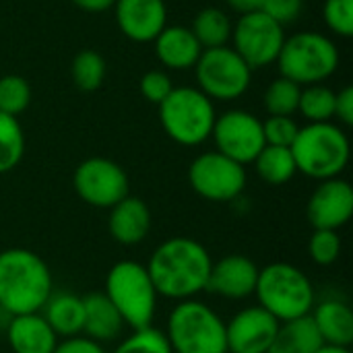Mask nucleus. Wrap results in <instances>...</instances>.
Masks as SVG:
<instances>
[{
  "mask_svg": "<svg viewBox=\"0 0 353 353\" xmlns=\"http://www.w3.org/2000/svg\"><path fill=\"white\" fill-rule=\"evenodd\" d=\"M112 353H174L163 331L147 327L132 331Z\"/></svg>",
  "mask_w": 353,
  "mask_h": 353,
  "instance_id": "32",
  "label": "nucleus"
},
{
  "mask_svg": "<svg viewBox=\"0 0 353 353\" xmlns=\"http://www.w3.org/2000/svg\"><path fill=\"white\" fill-rule=\"evenodd\" d=\"M254 296L279 323L308 316L316 304V292L308 275L290 263H271L259 269Z\"/></svg>",
  "mask_w": 353,
  "mask_h": 353,
  "instance_id": "3",
  "label": "nucleus"
},
{
  "mask_svg": "<svg viewBox=\"0 0 353 353\" xmlns=\"http://www.w3.org/2000/svg\"><path fill=\"white\" fill-rule=\"evenodd\" d=\"M285 37L283 25L263 10L242 14L232 25V48L252 70L277 62Z\"/></svg>",
  "mask_w": 353,
  "mask_h": 353,
  "instance_id": "11",
  "label": "nucleus"
},
{
  "mask_svg": "<svg viewBox=\"0 0 353 353\" xmlns=\"http://www.w3.org/2000/svg\"><path fill=\"white\" fill-rule=\"evenodd\" d=\"M261 10L285 27L288 23H294L300 19L304 10V0H263Z\"/></svg>",
  "mask_w": 353,
  "mask_h": 353,
  "instance_id": "37",
  "label": "nucleus"
},
{
  "mask_svg": "<svg viewBox=\"0 0 353 353\" xmlns=\"http://www.w3.org/2000/svg\"><path fill=\"white\" fill-rule=\"evenodd\" d=\"M196 89L211 101H234L242 97L252 81V68L236 54L234 48L221 46L203 50L194 64Z\"/></svg>",
  "mask_w": 353,
  "mask_h": 353,
  "instance_id": "9",
  "label": "nucleus"
},
{
  "mask_svg": "<svg viewBox=\"0 0 353 353\" xmlns=\"http://www.w3.org/2000/svg\"><path fill=\"white\" fill-rule=\"evenodd\" d=\"M300 132V126L292 116H269L263 120V134L265 143L273 147H292L296 137Z\"/></svg>",
  "mask_w": 353,
  "mask_h": 353,
  "instance_id": "35",
  "label": "nucleus"
},
{
  "mask_svg": "<svg viewBox=\"0 0 353 353\" xmlns=\"http://www.w3.org/2000/svg\"><path fill=\"white\" fill-rule=\"evenodd\" d=\"M52 353H105V350L101 343L91 341L85 335H77V337H68L64 341H58V345L54 347Z\"/></svg>",
  "mask_w": 353,
  "mask_h": 353,
  "instance_id": "38",
  "label": "nucleus"
},
{
  "mask_svg": "<svg viewBox=\"0 0 353 353\" xmlns=\"http://www.w3.org/2000/svg\"><path fill=\"white\" fill-rule=\"evenodd\" d=\"M279 77H285L300 87L319 85L339 68V48L319 31H302L285 37L277 56Z\"/></svg>",
  "mask_w": 353,
  "mask_h": 353,
  "instance_id": "7",
  "label": "nucleus"
},
{
  "mask_svg": "<svg viewBox=\"0 0 353 353\" xmlns=\"http://www.w3.org/2000/svg\"><path fill=\"white\" fill-rule=\"evenodd\" d=\"M25 155V130L19 118L0 112V174L12 172Z\"/></svg>",
  "mask_w": 353,
  "mask_h": 353,
  "instance_id": "27",
  "label": "nucleus"
},
{
  "mask_svg": "<svg viewBox=\"0 0 353 353\" xmlns=\"http://www.w3.org/2000/svg\"><path fill=\"white\" fill-rule=\"evenodd\" d=\"M308 221L314 230L339 232L353 215V188L341 176L321 180L306 205Z\"/></svg>",
  "mask_w": 353,
  "mask_h": 353,
  "instance_id": "15",
  "label": "nucleus"
},
{
  "mask_svg": "<svg viewBox=\"0 0 353 353\" xmlns=\"http://www.w3.org/2000/svg\"><path fill=\"white\" fill-rule=\"evenodd\" d=\"M52 292V271L39 254L27 248L0 252V308L8 316L41 312Z\"/></svg>",
  "mask_w": 353,
  "mask_h": 353,
  "instance_id": "2",
  "label": "nucleus"
},
{
  "mask_svg": "<svg viewBox=\"0 0 353 353\" xmlns=\"http://www.w3.org/2000/svg\"><path fill=\"white\" fill-rule=\"evenodd\" d=\"M259 265L244 254H228L211 265L207 292L225 300H246L254 296Z\"/></svg>",
  "mask_w": 353,
  "mask_h": 353,
  "instance_id": "17",
  "label": "nucleus"
},
{
  "mask_svg": "<svg viewBox=\"0 0 353 353\" xmlns=\"http://www.w3.org/2000/svg\"><path fill=\"white\" fill-rule=\"evenodd\" d=\"M213 259L194 238L176 236L161 242L145 265L157 296L168 300H192L207 290Z\"/></svg>",
  "mask_w": 353,
  "mask_h": 353,
  "instance_id": "1",
  "label": "nucleus"
},
{
  "mask_svg": "<svg viewBox=\"0 0 353 353\" xmlns=\"http://www.w3.org/2000/svg\"><path fill=\"white\" fill-rule=\"evenodd\" d=\"M225 4H228L234 12H238L240 17H242V14L256 12V10L263 8V0H225Z\"/></svg>",
  "mask_w": 353,
  "mask_h": 353,
  "instance_id": "40",
  "label": "nucleus"
},
{
  "mask_svg": "<svg viewBox=\"0 0 353 353\" xmlns=\"http://www.w3.org/2000/svg\"><path fill=\"white\" fill-rule=\"evenodd\" d=\"M110 236L122 246L141 244L151 232V209L143 199L126 196L110 209Z\"/></svg>",
  "mask_w": 353,
  "mask_h": 353,
  "instance_id": "18",
  "label": "nucleus"
},
{
  "mask_svg": "<svg viewBox=\"0 0 353 353\" xmlns=\"http://www.w3.org/2000/svg\"><path fill=\"white\" fill-rule=\"evenodd\" d=\"M335 118L343 126H353V87H343L335 95Z\"/></svg>",
  "mask_w": 353,
  "mask_h": 353,
  "instance_id": "39",
  "label": "nucleus"
},
{
  "mask_svg": "<svg viewBox=\"0 0 353 353\" xmlns=\"http://www.w3.org/2000/svg\"><path fill=\"white\" fill-rule=\"evenodd\" d=\"M321 345L325 343L308 314L302 319L279 323L277 335L267 353H314Z\"/></svg>",
  "mask_w": 353,
  "mask_h": 353,
  "instance_id": "24",
  "label": "nucleus"
},
{
  "mask_svg": "<svg viewBox=\"0 0 353 353\" xmlns=\"http://www.w3.org/2000/svg\"><path fill=\"white\" fill-rule=\"evenodd\" d=\"M163 335L174 353H228L225 323L211 306L194 298L172 308Z\"/></svg>",
  "mask_w": 353,
  "mask_h": 353,
  "instance_id": "5",
  "label": "nucleus"
},
{
  "mask_svg": "<svg viewBox=\"0 0 353 353\" xmlns=\"http://www.w3.org/2000/svg\"><path fill=\"white\" fill-rule=\"evenodd\" d=\"M188 182L192 190L211 203L238 201L246 188V168L219 151H205L192 159L188 168Z\"/></svg>",
  "mask_w": 353,
  "mask_h": 353,
  "instance_id": "10",
  "label": "nucleus"
},
{
  "mask_svg": "<svg viewBox=\"0 0 353 353\" xmlns=\"http://www.w3.org/2000/svg\"><path fill=\"white\" fill-rule=\"evenodd\" d=\"M83 306H85V323H83L85 337L103 345L116 341L122 335L124 321L103 292H93L83 296Z\"/></svg>",
  "mask_w": 353,
  "mask_h": 353,
  "instance_id": "22",
  "label": "nucleus"
},
{
  "mask_svg": "<svg viewBox=\"0 0 353 353\" xmlns=\"http://www.w3.org/2000/svg\"><path fill=\"white\" fill-rule=\"evenodd\" d=\"M114 17L124 37L137 43H153L168 25V6L163 0H116Z\"/></svg>",
  "mask_w": 353,
  "mask_h": 353,
  "instance_id": "16",
  "label": "nucleus"
},
{
  "mask_svg": "<svg viewBox=\"0 0 353 353\" xmlns=\"http://www.w3.org/2000/svg\"><path fill=\"white\" fill-rule=\"evenodd\" d=\"M41 316L58 335V339L83 335V323H85L83 296L70 292H52V296L41 308Z\"/></svg>",
  "mask_w": 353,
  "mask_h": 353,
  "instance_id": "23",
  "label": "nucleus"
},
{
  "mask_svg": "<svg viewBox=\"0 0 353 353\" xmlns=\"http://www.w3.org/2000/svg\"><path fill=\"white\" fill-rule=\"evenodd\" d=\"M254 170L259 174V178L271 186H281L294 180V176L298 174L296 168V159L292 155L290 147H273V145H265L263 151L256 155V159L252 161Z\"/></svg>",
  "mask_w": 353,
  "mask_h": 353,
  "instance_id": "25",
  "label": "nucleus"
},
{
  "mask_svg": "<svg viewBox=\"0 0 353 353\" xmlns=\"http://www.w3.org/2000/svg\"><path fill=\"white\" fill-rule=\"evenodd\" d=\"M74 192L83 203L95 209H112L128 196L130 182L124 168L108 157H89L72 174Z\"/></svg>",
  "mask_w": 353,
  "mask_h": 353,
  "instance_id": "12",
  "label": "nucleus"
},
{
  "mask_svg": "<svg viewBox=\"0 0 353 353\" xmlns=\"http://www.w3.org/2000/svg\"><path fill=\"white\" fill-rule=\"evenodd\" d=\"M103 294L132 331L151 327L159 296L145 265L137 261L116 263L108 271Z\"/></svg>",
  "mask_w": 353,
  "mask_h": 353,
  "instance_id": "6",
  "label": "nucleus"
},
{
  "mask_svg": "<svg viewBox=\"0 0 353 353\" xmlns=\"http://www.w3.org/2000/svg\"><path fill=\"white\" fill-rule=\"evenodd\" d=\"M31 103V87L21 74L0 77V112L19 118Z\"/></svg>",
  "mask_w": 353,
  "mask_h": 353,
  "instance_id": "31",
  "label": "nucleus"
},
{
  "mask_svg": "<svg viewBox=\"0 0 353 353\" xmlns=\"http://www.w3.org/2000/svg\"><path fill=\"white\" fill-rule=\"evenodd\" d=\"M215 118L213 101L196 87H174L159 103L163 132L182 147H199L211 139Z\"/></svg>",
  "mask_w": 353,
  "mask_h": 353,
  "instance_id": "8",
  "label": "nucleus"
},
{
  "mask_svg": "<svg viewBox=\"0 0 353 353\" xmlns=\"http://www.w3.org/2000/svg\"><path fill=\"white\" fill-rule=\"evenodd\" d=\"M211 139L215 143V151L242 165L252 163L267 145L263 120L246 110H228L217 116Z\"/></svg>",
  "mask_w": 353,
  "mask_h": 353,
  "instance_id": "13",
  "label": "nucleus"
},
{
  "mask_svg": "<svg viewBox=\"0 0 353 353\" xmlns=\"http://www.w3.org/2000/svg\"><path fill=\"white\" fill-rule=\"evenodd\" d=\"M232 25L234 23L230 21L225 10L217 6H207L196 12L190 29L203 46V50H211L228 46V41L232 39Z\"/></svg>",
  "mask_w": 353,
  "mask_h": 353,
  "instance_id": "26",
  "label": "nucleus"
},
{
  "mask_svg": "<svg viewBox=\"0 0 353 353\" xmlns=\"http://www.w3.org/2000/svg\"><path fill=\"white\" fill-rule=\"evenodd\" d=\"M105 70V58L95 50H81L70 62L72 83L85 93L97 91L103 85Z\"/></svg>",
  "mask_w": 353,
  "mask_h": 353,
  "instance_id": "29",
  "label": "nucleus"
},
{
  "mask_svg": "<svg viewBox=\"0 0 353 353\" xmlns=\"http://www.w3.org/2000/svg\"><path fill=\"white\" fill-rule=\"evenodd\" d=\"M310 319L321 333L323 343L350 347L353 343V310L347 302L325 298L314 304Z\"/></svg>",
  "mask_w": 353,
  "mask_h": 353,
  "instance_id": "21",
  "label": "nucleus"
},
{
  "mask_svg": "<svg viewBox=\"0 0 353 353\" xmlns=\"http://www.w3.org/2000/svg\"><path fill=\"white\" fill-rule=\"evenodd\" d=\"M290 149L298 172L319 182L341 176L352 157V145L345 130L333 122L300 126Z\"/></svg>",
  "mask_w": 353,
  "mask_h": 353,
  "instance_id": "4",
  "label": "nucleus"
},
{
  "mask_svg": "<svg viewBox=\"0 0 353 353\" xmlns=\"http://www.w3.org/2000/svg\"><path fill=\"white\" fill-rule=\"evenodd\" d=\"M308 252L314 265L329 267L337 263L341 254V238L339 232L333 230H314L308 242Z\"/></svg>",
  "mask_w": 353,
  "mask_h": 353,
  "instance_id": "33",
  "label": "nucleus"
},
{
  "mask_svg": "<svg viewBox=\"0 0 353 353\" xmlns=\"http://www.w3.org/2000/svg\"><path fill=\"white\" fill-rule=\"evenodd\" d=\"M279 329V321L265 308L248 306L225 323L228 353H267Z\"/></svg>",
  "mask_w": 353,
  "mask_h": 353,
  "instance_id": "14",
  "label": "nucleus"
},
{
  "mask_svg": "<svg viewBox=\"0 0 353 353\" xmlns=\"http://www.w3.org/2000/svg\"><path fill=\"white\" fill-rule=\"evenodd\" d=\"M335 95L337 91L323 83L302 87L298 112L308 120V124L331 122L335 118Z\"/></svg>",
  "mask_w": 353,
  "mask_h": 353,
  "instance_id": "28",
  "label": "nucleus"
},
{
  "mask_svg": "<svg viewBox=\"0 0 353 353\" xmlns=\"http://www.w3.org/2000/svg\"><path fill=\"white\" fill-rule=\"evenodd\" d=\"M4 333L12 353H52L58 345V335L41 312L10 316Z\"/></svg>",
  "mask_w": 353,
  "mask_h": 353,
  "instance_id": "20",
  "label": "nucleus"
},
{
  "mask_svg": "<svg viewBox=\"0 0 353 353\" xmlns=\"http://www.w3.org/2000/svg\"><path fill=\"white\" fill-rule=\"evenodd\" d=\"M139 89H141L143 97L149 103L159 105L174 91V83H172V77L165 70H155L153 68V70L143 74V79L139 83Z\"/></svg>",
  "mask_w": 353,
  "mask_h": 353,
  "instance_id": "36",
  "label": "nucleus"
},
{
  "mask_svg": "<svg viewBox=\"0 0 353 353\" xmlns=\"http://www.w3.org/2000/svg\"><path fill=\"white\" fill-rule=\"evenodd\" d=\"M70 2L85 12H103L108 8H114L116 0H70Z\"/></svg>",
  "mask_w": 353,
  "mask_h": 353,
  "instance_id": "41",
  "label": "nucleus"
},
{
  "mask_svg": "<svg viewBox=\"0 0 353 353\" xmlns=\"http://www.w3.org/2000/svg\"><path fill=\"white\" fill-rule=\"evenodd\" d=\"M314 353H352L350 352V347H339V345H321L319 350Z\"/></svg>",
  "mask_w": 353,
  "mask_h": 353,
  "instance_id": "42",
  "label": "nucleus"
},
{
  "mask_svg": "<svg viewBox=\"0 0 353 353\" xmlns=\"http://www.w3.org/2000/svg\"><path fill=\"white\" fill-rule=\"evenodd\" d=\"M155 56L168 70H188L194 68L203 54V46L194 37L190 27L165 25L163 31L153 39Z\"/></svg>",
  "mask_w": 353,
  "mask_h": 353,
  "instance_id": "19",
  "label": "nucleus"
},
{
  "mask_svg": "<svg viewBox=\"0 0 353 353\" xmlns=\"http://www.w3.org/2000/svg\"><path fill=\"white\" fill-rule=\"evenodd\" d=\"M323 19L337 37L350 39L353 35V0H325Z\"/></svg>",
  "mask_w": 353,
  "mask_h": 353,
  "instance_id": "34",
  "label": "nucleus"
},
{
  "mask_svg": "<svg viewBox=\"0 0 353 353\" xmlns=\"http://www.w3.org/2000/svg\"><path fill=\"white\" fill-rule=\"evenodd\" d=\"M302 87L285 77H277L263 95V105L269 116H294L300 105Z\"/></svg>",
  "mask_w": 353,
  "mask_h": 353,
  "instance_id": "30",
  "label": "nucleus"
}]
</instances>
